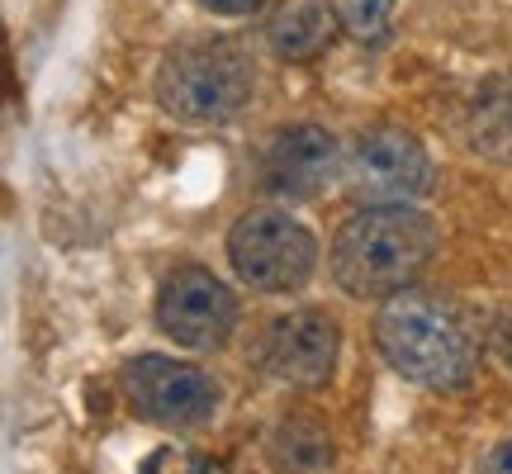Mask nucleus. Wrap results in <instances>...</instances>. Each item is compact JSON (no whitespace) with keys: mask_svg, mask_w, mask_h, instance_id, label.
Masks as SVG:
<instances>
[{"mask_svg":"<svg viewBox=\"0 0 512 474\" xmlns=\"http://www.w3.org/2000/svg\"><path fill=\"white\" fill-rule=\"evenodd\" d=\"M437 256V223L418 204H361L332 237V280L351 299L408 290Z\"/></svg>","mask_w":512,"mask_h":474,"instance_id":"nucleus-1","label":"nucleus"},{"mask_svg":"<svg viewBox=\"0 0 512 474\" xmlns=\"http://www.w3.org/2000/svg\"><path fill=\"white\" fill-rule=\"evenodd\" d=\"M375 347L408 384L460 389L475 380L479 342L465 313L432 290H399L375 313Z\"/></svg>","mask_w":512,"mask_h":474,"instance_id":"nucleus-2","label":"nucleus"},{"mask_svg":"<svg viewBox=\"0 0 512 474\" xmlns=\"http://www.w3.org/2000/svg\"><path fill=\"white\" fill-rule=\"evenodd\" d=\"M152 91L176 124L219 128L252 105L256 62L238 38H181L166 48Z\"/></svg>","mask_w":512,"mask_h":474,"instance_id":"nucleus-3","label":"nucleus"},{"mask_svg":"<svg viewBox=\"0 0 512 474\" xmlns=\"http://www.w3.org/2000/svg\"><path fill=\"white\" fill-rule=\"evenodd\" d=\"M228 261L256 294H290L309 285L318 266V242L304 223L280 209H247L228 228Z\"/></svg>","mask_w":512,"mask_h":474,"instance_id":"nucleus-4","label":"nucleus"},{"mask_svg":"<svg viewBox=\"0 0 512 474\" xmlns=\"http://www.w3.org/2000/svg\"><path fill=\"white\" fill-rule=\"evenodd\" d=\"M347 181L356 204H413L432 190V157L408 128H366L347 152Z\"/></svg>","mask_w":512,"mask_h":474,"instance_id":"nucleus-5","label":"nucleus"},{"mask_svg":"<svg viewBox=\"0 0 512 474\" xmlns=\"http://www.w3.org/2000/svg\"><path fill=\"white\" fill-rule=\"evenodd\" d=\"M124 399L138 418L166 432H190L219 413V384L176 356H138L124 365Z\"/></svg>","mask_w":512,"mask_h":474,"instance_id":"nucleus-6","label":"nucleus"},{"mask_svg":"<svg viewBox=\"0 0 512 474\" xmlns=\"http://www.w3.org/2000/svg\"><path fill=\"white\" fill-rule=\"evenodd\" d=\"M157 328L185 351H219L238 328V294L204 266H176L157 285Z\"/></svg>","mask_w":512,"mask_h":474,"instance_id":"nucleus-7","label":"nucleus"},{"mask_svg":"<svg viewBox=\"0 0 512 474\" xmlns=\"http://www.w3.org/2000/svg\"><path fill=\"white\" fill-rule=\"evenodd\" d=\"M347 171L342 143L323 124H290L275 128L256 152V181L275 200H318L337 176Z\"/></svg>","mask_w":512,"mask_h":474,"instance_id":"nucleus-8","label":"nucleus"},{"mask_svg":"<svg viewBox=\"0 0 512 474\" xmlns=\"http://www.w3.org/2000/svg\"><path fill=\"white\" fill-rule=\"evenodd\" d=\"M337 351H342V332L328 313L318 309H294L280 313L271 328L261 332L256 361L271 380L290 384V389H318L332 380L337 370Z\"/></svg>","mask_w":512,"mask_h":474,"instance_id":"nucleus-9","label":"nucleus"},{"mask_svg":"<svg viewBox=\"0 0 512 474\" xmlns=\"http://www.w3.org/2000/svg\"><path fill=\"white\" fill-rule=\"evenodd\" d=\"M337 34V10L332 0H275L266 15V43L285 62H309L332 43Z\"/></svg>","mask_w":512,"mask_h":474,"instance_id":"nucleus-10","label":"nucleus"},{"mask_svg":"<svg viewBox=\"0 0 512 474\" xmlns=\"http://www.w3.org/2000/svg\"><path fill=\"white\" fill-rule=\"evenodd\" d=\"M465 138L484 162L512 166V76L484 81L465 114Z\"/></svg>","mask_w":512,"mask_h":474,"instance_id":"nucleus-11","label":"nucleus"},{"mask_svg":"<svg viewBox=\"0 0 512 474\" xmlns=\"http://www.w3.org/2000/svg\"><path fill=\"white\" fill-rule=\"evenodd\" d=\"M266 460L275 474H332L337 446L332 437L309 418H280L266 432Z\"/></svg>","mask_w":512,"mask_h":474,"instance_id":"nucleus-12","label":"nucleus"},{"mask_svg":"<svg viewBox=\"0 0 512 474\" xmlns=\"http://www.w3.org/2000/svg\"><path fill=\"white\" fill-rule=\"evenodd\" d=\"M389 10H394V0H342V19H347V29L361 43H384Z\"/></svg>","mask_w":512,"mask_h":474,"instance_id":"nucleus-13","label":"nucleus"},{"mask_svg":"<svg viewBox=\"0 0 512 474\" xmlns=\"http://www.w3.org/2000/svg\"><path fill=\"white\" fill-rule=\"evenodd\" d=\"M200 10H209V15H228V19H242V15H256L266 0H195Z\"/></svg>","mask_w":512,"mask_h":474,"instance_id":"nucleus-14","label":"nucleus"},{"mask_svg":"<svg viewBox=\"0 0 512 474\" xmlns=\"http://www.w3.org/2000/svg\"><path fill=\"white\" fill-rule=\"evenodd\" d=\"M479 474H512V437L503 446H494V456L484 460V470Z\"/></svg>","mask_w":512,"mask_h":474,"instance_id":"nucleus-15","label":"nucleus"},{"mask_svg":"<svg viewBox=\"0 0 512 474\" xmlns=\"http://www.w3.org/2000/svg\"><path fill=\"white\" fill-rule=\"evenodd\" d=\"M195 474H228V470H223V465H214V460H200V470H195Z\"/></svg>","mask_w":512,"mask_h":474,"instance_id":"nucleus-16","label":"nucleus"}]
</instances>
